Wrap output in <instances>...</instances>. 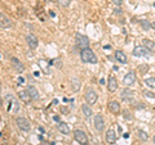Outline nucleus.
Masks as SVG:
<instances>
[{"label": "nucleus", "instance_id": "nucleus-1", "mask_svg": "<svg viewBox=\"0 0 155 145\" xmlns=\"http://www.w3.org/2000/svg\"><path fill=\"white\" fill-rule=\"evenodd\" d=\"M80 58L84 63H91V64H96L98 59H97L96 54L93 53V50L91 48H85V49H81L80 51Z\"/></svg>", "mask_w": 155, "mask_h": 145}, {"label": "nucleus", "instance_id": "nucleus-2", "mask_svg": "<svg viewBox=\"0 0 155 145\" xmlns=\"http://www.w3.org/2000/svg\"><path fill=\"white\" fill-rule=\"evenodd\" d=\"M16 123H17L18 128L21 130V131H23V132H28L31 130V125H30V122H28V119L25 118V117H17L16 118Z\"/></svg>", "mask_w": 155, "mask_h": 145}, {"label": "nucleus", "instance_id": "nucleus-3", "mask_svg": "<svg viewBox=\"0 0 155 145\" xmlns=\"http://www.w3.org/2000/svg\"><path fill=\"white\" fill-rule=\"evenodd\" d=\"M75 40H76V45L80 48V49H85V48H89V39L81 35V33H78L75 36Z\"/></svg>", "mask_w": 155, "mask_h": 145}, {"label": "nucleus", "instance_id": "nucleus-4", "mask_svg": "<svg viewBox=\"0 0 155 145\" xmlns=\"http://www.w3.org/2000/svg\"><path fill=\"white\" fill-rule=\"evenodd\" d=\"M74 137L80 145H88V136H87L85 132L81 131V130H76L74 132Z\"/></svg>", "mask_w": 155, "mask_h": 145}, {"label": "nucleus", "instance_id": "nucleus-5", "mask_svg": "<svg viewBox=\"0 0 155 145\" xmlns=\"http://www.w3.org/2000/svg\"><path fill=\"white\" fill-rule=\"evenodd\" d=\"M97 98L98 96H97V93L93 89H88L85 91V100L89 105H94L97 103Z\"/></svg>", "mask_w": 155, "mask_h": 145}, {"label": "nucleus", "instance_id": "nucleus-6", "mask_svg": "<svg viewBox=\"0 0 155 145\" xmlns=\"http://www.w3.org/2000/svg\"><path fill=\"white\" fill-rule=\"evenodd\" d=\"M93 123H94V128L98 132H101V131H104L105 130V121H104V117L101 114H96L94 116Z\"/></svg>", "mask_w": 155, "mask_h": 145}, {"label": "nucleus", "instance_id": "nucleus-7", "mask_svg": "<svg viewBox=\"0 0 155 145\" xmlns=\"http://www.w3.org/2000/svg\"><path fill=\"white\" fill-rule=\"evenodd\" d=\"M12 19L9 18L7 14H4L0 12V27L2 28H11L12 27Z\"/></svg>", "mask_w": 155, "mask_h": 145}, {"label": "nucleus", "instance_id": "nucleus-8", "mask_svg": "<svg viewBox=\"0 0 155 145\" xmlns=\"http://www.w3.org/2000/svg\"><path fill=\"white\" fill-rule=\"evenodd\" d=\"M26 42H27V45L30 46L31 49H36L38 45H39L38 37L35 35H32V33H28V35L26 36Z\"/></svg>", "mask_w": 155, "mask_h": 145}, {"label": "nucleus", "instance_id": "nucleus-9", "mask_svg": "<svg viewBox=\"0 0 155 145\" xmlns=\"http://www.w3.org/2000/svg\"><path fill=\"white\" fill-rule=\"evenodd\" d=\"M134 82H136V75H134V72H128V73L124 76V79H123V84L125 86H132Z\"/></svg>", "mask_w": 155, "mask_h": 145}, {"label": "nucleus", "instance_id": "nucleus-10", "mask_svg": "<svg viewBox=\"0 0 155 145\" xmlns=\"http://www.w3.org/2000/svg\"><path fill=\"white\" fill-rule=\"evenodd\" d=\"M107 89L110 93H115L116 89H118V81H116V77L111 75L109 77V81H107Z\"/></svg>", "mask_w": 155, "mask_h": 145}, {"label": "nucleus", "instance_id": "nucleus-11", "mask_svg": "<svg viewBox=\"0 0 155 145\" xmlns=\"http://www.w3.org/2000/svg\"><path fill=\"white\" fill-rule=\"evenodd\" d=\"M133 55L134 57H147L149 50L145 46H136L133 49Z\"/></svg>", "mask_w": 155, "mask_h": 145}, {"label": "nucleus", "instance_id": "nucleus-12", "mask_svg": "<svg viewBox=\"0 0 155 145\" xmlns=\"http://www.w3.org/2000/svg\"><path fill=\"white\" fill-rule=\"evenodd\" d=\"M105 139H106V141H107L109 144H114V143L116 141V134L114 132L113 128H110V130H107V131H106Z\"/></svg>", "mask_w": 155, "mask_h": 145}, {"label": "nucleus", "instance_id": "nucleus-13", "mask_svg": "<svg viewBox=\"0 0 155 145\" xmlns=\"http://www.w3.org/2000/svg\"><path fill=\"white\" fill-rule=\"evenodd\" d=\"M11 63H12V66H13V68L16 69L17 72H23V71H25V66H23L22 62H19L17 58H12V59H11Z\"/></svg>", "mask_w": 155, "mask_h": 145}, {"label": "nucleus", "instance_id": "nucleus-14", "mask_svg": "<svg viewBox=\"0 0 155 145\" xmlns=\"http://www.w3.org/2000/svg\"><path fill=\"white\" fill-rule=\"evenodd\" d=\"M18 98L21 99L23 103H26V104H28V103H30V101L32 100L27 90H21V91H19V93H18Z\"/></svg>", "mask_w": 155, "mask_h": 145}, {"label": "nucleus", "instance_id": "nucleus-15", "mask_svg": "<svg viewBox=\"0 0 155 145\" xmlns=\"http://www.w3.org/2000/svg\"><path fill=\"white\" fill-rule=\"evenodd\" d=\"M109 109H110V112L111 113H114V114H119L120 112V104L118 103V101H110L109 103Z\"/></svg>", "mask_w": 155, "mask_h": 145}, {"label": "nucleus", "instance_id": "nucleus-16", "mask_svg": "<svg viewBox=\"0 0 155 145\" xmlns=\"http://www.w3.org/2000/svg\"><path fill=\"white\" fill-rule=\"evenodd\" d=\"M115 58H116V60H118L119 63H122V64H125V63H127V62H128V59H127V55H125L122 50L115 51Z\"/></svg>", "mask_w": 155, "mask_h": 145}, {"label": "nucleus", "instance_id": "nucleus-17", "mask_svg": "<svg viewBox=\"0 0 155 145\" xmlns=\"http://www.w3.org/2000/svg\"><path fill=\"white\" fill-rule=\"evenodd\" d=\"M143 46L146 48L149 51H155V42L153 40H149V39H143L142 40Z\"/></svg>", "mask_w": 155, "mask_h": 145}, {"label": "nucleus", "instance_id": "nucleus-18", "mask_svg": "<svg viewBox=\"0 0 155 145\" xmlns=\"http://www.w3.org/2000/svg\"><path fill=\"white\" fill-rule=\"evenodd\" d=\"M27 91H28V94H30V96H31V99L32 100H36V99H39V91H38V89L35 88V86H28V88L26 89Z\"/></svg>", "mask_w": 155, "mask_h": 145}, {"label": "nucleus", "instance_id": "nucleus-19", "mask_svg": "<svg viewBox=\"0 0 155 145\" xmlns=\"http://www.w3.org/2000/svg\"><path fill=\"white\" fill-rule=\"evenodd\" d=\"M57 130H58V131H60L61 134H64V135L70 134V127L67 126V123H65V122H60V123H58Z\"/></svg>", "mask_w": 155, "mask_h": 145}, {"label": "nucleus", "instance_id": "nucleus-20", "mask_svg": "<svg viewBox=\"0 0 155 145\" xmlns=\"http://www.w3.org/2000/svg\"><path fill=\"white\" fill-rule=\"evenodd\" d=\"M133 96H134V91L129 90V89L123 90V93H122V98H123L124 100L129 101V100H132V99H133Z\"/></svg>", "mask_w": 155, "mask_h": 145}, {"label": "nucleus", "instance_id": "nucleus-21", "mask_svg": "<svg viewBox=\"0 0 155 145\" xmlns=\"http://www.w3.org/2000/svg\"><path fill=\"white\" fill-rule=\"evenodd\" d=\"M81 110H83V114L85 116V117H92V108L89 107V104H83L81 105Z\"/></svg>", "mask_w": 155, "mask_h": 145}, {"label": "nucleus", "instance_id": "nucleus-22", "mask_svg": "<svg viewBox=\"0 0 155 145\" xmlns=\"http://www.w3.org/2000/svg\"><path fill=\"white\" fill-rule=\"evenodd\" d=\"M71 86H72V91H78L80 89V80L79 79H72L71 80Z\"/></svg>", "mask_w": 155, "mask_h": 145}, {"label": "nucleus", "instance_id": "nucleus-23", "mask_svg": "<svg viewBox=\"0 0 155 145\" xmlns=\"http://www.w3.org/2000/svg\"><path fill=\"white\" fill-rule=\"evenodd\" d=\"M145 84H146L147 88H150V89H155V79H154V77L146 79V80H145Z\"/></svg>", "mask_w": 155, "mask_h": 145}, {"label": "nucleus", "instance_id": "nucleus-24", "mask_svg": "<svg viewBox=\"0 0 155 145\" xmlns=\"http://www.w3.org/2000/svg\"><path fill=\"white\" fill-rule=\"evenodd\" d=\"M58 2V4H60L61 7H69L70 5V3H71V0H57Z\"/></svg>", "mask_w": 155, "mask_h": 145}, {"label": "nucleus", "instance_id": "nucleus-25", "mask_svg": "<svg viewBox=\"0 0 155 145\" xmlns=\"http://www.w3.org/2000/svg\"><path fill=\"white\" fill-rule=\"evenodd\" d=\"M147 69H149V66H146V64H142V66H140L138 67V71H140V73H146L147 72Z\"/></svg>", "mask_w": 155, "mask_h": 145}, {"label": "nucleus", "instance_id": "nucleus-26", "mask_svg": "<svg viewBox=\"0 0 155 145\" xmlns=\"http://www.w3.org/2000/svg\"><path fill=\"white\" fill-rule=\"evenodd\" d=\"M138 137L141 140H147V134L145 131H142V130H140L138 131Z\"/></svg>", "mask_w": 155, "mask_h": 145}, {"label": "nucleus", "instance_id": "nucleus-27", "mask_svg": "<svg viewBox=\"0 0 155 145\" xmlns=\"http://www.w3.org/2000/svg\"><path fill=\"white\" fill-rule=\"evenodd\" d=\"M145 95H146L147 98H151V99H154V98H155V94H154V93H151V91H145Z\"/></svg>", "mask_w": 155, "mask_h": 145}, {"label": "nucleus", "instance_id": "nucleus-28", "mask_svg": "<svg viewBox=\"0 0 155 145\" xmlns=\"http://www.w3.org/2000/svg\"><path fill=\"white\" fill-rule=\"evenodd\" d=\"M141 25H142V27L145 28V30H147V28H150V23H147L146 21H141Z\"/></svg>", "mask_w": 155, "mask_h": 145}, {"label": "nucleus", "instance_id": "nucleus-29", "mask_svg": "<svg viewBox=\"0 0 155 145\" xmlns=\"http://www.w3.org/2000/svg\"><path fill=\"white\" fill-rule=\"evenodd\" d=\"M113 3L115 4V5L120 7V5H122V3H123V0H113Z\"/></svg>", "mask_w": 155, "mask_h": 145}, {"label": "nucleus", "instance_id": "nucleus-30", "mask_svg": "<svg viewBox=\"0 0 155 145\" xmlns=\"http://www.w3.org/2000/svg\"><path fill=\"white\" fill-rule=\"evenodd\" d=\"M23 82H25V80L22 77H18V84H23Z\"/></svg>", "mask_w": 155, "mask_h": 145}, {"label": "nucleus", "instance_id": "nucleus-31", "mask_svg": "<svg viewBox=\"0 0 155 145\" xmlns=\"http://www.w3.org/2000/svg\"><path fill=\"white\" fill-rule=\"evenodd\" d=\"M150 27H151L153 30H155V21H153L151 23H150Z\"/></svg>", "mask_w": 155, "mask_h": 145}, {"label": "nucleus", "instance_id": "nucleus-32", "mask_svg": "<svg viewBox=\"0 0 155 145\" xmlns=\"http://www.w3.org/2000/svg\"><path fill=\"white\" fill-rule=\"evenodd\" d=\"M115 13H119V14H122V11H120V9H116V11H115Z\"/></svg>", "mask_w": 155, "mask_h": 145}, {"label": "nucleus", "instance_id": "nucleus-33", "mask_svg": "<svg viewBox=\"0 0 155 145\" xmlns=\"http://www.w3.org/2000/svg\"><path fill=\"white\" fill-rule=\"evenodd\" d=\"M3 105V99H2V96H0V107Z\"/></svg>", "mask_w": 155, "mask_h": 145}, {"label": "nucleus", "instance_id": "nucleus-34", "mask_svg": "<svg viewBox=\"0 0 155 145\" xmlns=\"http://www.w3.org/2000/svg\"><path fill=\"white\" fill-rule=\"evenodd\" d=\"M154 144H155V135H154Z\"/></svg>", "mask_w": 155, "mask_h": 145}, {"label": "nucleus", "instance_id": "nucleus-35", "mask_svg": "<svg viewBox=\"0 0 155 145\" xmlns=\"http://www.w3.org/2000/svg\"><path fill=\"white\" fill-rule=\"evenodd\" d=\"M0 93H2V89H0Z\"/></svg>", "mask_w": 155, "mask_h": 145}, {"label": "nucleus", "instance_id": "nucleus-36", "mask_svg": "<svg viewBox=\"0 0 155 145\" xmlns=\"http://www.w3.org/2000/svg\"><path fill=\"white\" fill-rule=\"evenodd\" d=\"M0 85H2V82H0Z\"/></svg>", "mask_w": 155, "mask_h": 145}, {"label": "nucleus", "instance_id": "nucleus-37", "mask_svg": "<svg viewBox=\"0 0 155 145\" xmlns=\"http://www.w3.org/2000/svg\"><path fill=\"white\" fill-rule=\"evenodd\" d=\"M154 5H155V4H154Z\"/></svg>", "mask_w": 155, "mask_h": 145}]
</instances>
